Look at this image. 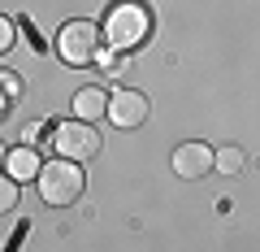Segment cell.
I'll use <instances>...</instances> for the list:
<instances>
[{"label": "cell", "instance_id": "cell-3", "mask_svg": "<svg viewBox=\"0 0 260 252\" xmlns=\"http://www.w3.org/2000/svg\"><path fill=\"white\" fill-rule=\"evenodd\" d=\"M83 165L78 161H48L44 170H39V196L48 200V205H74L78 196H83Z\"/></svg>", "mask_w": 260, "mask_h": 252}, {"label": "cell", "instance_id": "cell-10", "mask_svg": "<svg viewBox=\"0 0 260 252\" xmlns=\"http://www.w3.org/2000/svg\"><path fill=\"white\" fill-rule=\"evenodd\" d=\"M13 205H18V183L9 174H0V213H9Z\"/></svg>", "mask_w": 260, "mask_h": 252}, {"label": "cell", "instance_id": "cell-12", "mask_svg": "<svg viewBox=\"0 0 260 252\" xmlns=\"http://www.w3.org/2000/svg\"><path fill=\"white\" fill-rule=\"evenodd\" d=\"M0 92H5V96H18V78H13V74H0Z\"/></svg>", "mask_w": 260, "mask_h": 252}, {"label": "cell", "instance_id": "cell-6", "mask_svg": "<svg viewBox=\"0 0 260 252\" xmlns=\"http://www.w3.org/2000/svg\"><path fill=\"white\" fill-rule=\"evenodd\" d=\"M213 161H217V152L208 148V144H200V139L178 144L174 148V174L178 178H204L208 170H213Z\"/></svg>", "mask_w": 260, "mask_h": 252}, {"label": "cell", "instance_id": "cell-5", "mask_svg": "<svg viewBox=\"0 0 260 252\" xmlns=\"http://www.w3.org/2000/svg\"><path fill=\"white\" fill-rule=\"evenodd\" d=\"M148 113H152V100L143 92H135V87H121V92L109 96V118H113V126H121V131L143 126Z\"/></svg>", "mask_w": 260, "mask_h": 252}, {"label": "cell", "instance_id": "cell-2", "mask_svg": "<svg viewBox=\"0 0 260 252\" xmlns=\"http://www.w3.org/2000/svg\"><path fill=\"white\" fill-rule=\"evenodd\" d=\"M152 31V18L143 5H135V0H121V5H113L109 18H104V39H109L113 48H121V52H130V48H139L143 39H148Z\"/></svg>", "mask_w": 260, "mask_h": 252}, {"label": "cell", "instance_id": "cell-11", "mask_svg": "<svg viewBox=\"0 0 260 252\" xmlns=\"http://www.w3.org/2000/svg\"><path fill=\"white\" fill-rule=\"evenodd\" d=\"M13 39H18V26H13L5 13H0V52H9L13 48Z\"/></svg>", "mask_w": 260, "mask_h": 252}, {"label": "cell", "instance_id": "cell-9", "mask_svg": "<svg viewBox=\"0 0 260 252\" xmlns=\"http://www.w3.org/2000/svg\"><path fill=\"white\" fill-rule=\"evenodd\" d=\"M213 170H221V174H239V170H243V152L234 148V144H230V148H221V152H217V161H213Z\"/></svg>", "mask_w": 260, "mask_h": 252}, {"label": "cell", "instance_id": "cell-4", "mask_svg": "<svg viewBox=\"0 0 260 252\" xmlns=\"http://www.w3.org/2000/svg\"><path fill=\"white\" fill-rule=\"evenodd\" d=\"M52 144L65 161H95V152H100V135L91 122H61Z\"/></svg>", "mask_w": 260, "mask_h": 252}, {"label": "cell", "instance_id": "cell-13", "mask_svg": "<svg viewBox=\"0 0 260 252\" xmlns=\"http://www.w3.org/2000/svg\"><path fill=\"white\" fill-rule=\"evenodd\" d=\"M5 161H9V152H5V144H0V170H5Z\"/></svg>", "mask_w": 260, "mask_h": 252}, {"label": "cell", "instance_id": "cell-7", "mask_svg": "<svg viewBox=\"0 0 260 252\" xmlns=\"http://www.w3.org/2000/svg\"><path fill=\"white\" fill-rule=\"evenodd\" d=\"M39 152L35 148H26V144H22V148H13L9 152V161H5V174L13 178V183H30V178H39Z\"/></svg>", "mask_w": 260, "mask_h": 252}, {"label": "cell", "instance_id": "cell-1", "mask_svg": "<svg viewBox=\"0 0 260 252\" xmlns=\"http://www.w3.org/2000/svg\"><path fill=\"white\" fill-rule=\"evenodd\" d=\"M56 57L65 66H91L104 57V31L87 18H74L56 31Z\"/></svg>", "mask_w": 260, "mask_h": 252}, {"label": "cell", "instance_id": "cell-8", "mask_svg": "<svg viewBox=\"0 0 260 252\" xmlns=\"http://www.w3.org/2000/svg\"><path fill=\"white\" fill-rule=\"evenodd\" d=\"M74 113H78V122H100L104 113H109V92H104V87H83V92H74Z\"/></svg>", "mask_w": 260, "mask_h": 252}]
</instances>
